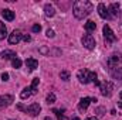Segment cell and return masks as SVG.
Returning a JSON list of instances; mask_svg holds the SVG:
<instances>
[{
  "label": "cell",
  "instance_id": "1",
  "mask_svg": "<svg viewBox=\"0 0 122 120\" xmlns=\"http://www.w3.org/2000/svg\"><path fill=\"white\" fill-rule=\"evenodd\" d=\"M108 71H109V75L117 79V81H122V54H112L109 58H108Z\"/></svg>",
  "mask_w": 122,
  "mask_h": 120
},
{
  "label": "cell",
  "instance_id": "2",
  "mask_svg": "<svg viewBox=\"0 0 122 120\" xmlns=\"http://www.w3.org/2000/svg\"><path fill=\"white\" fill-rule=\"evenodd\" d=\"M92 11V3L88 0H77L72 4V13L75 16V18L82 20L85 17H88Z\"/></svg>",
  "mask_w": 122,
  "mask_h": 120
},
{
  "label": "cell",
  "instance_id": "3",
  "mask_svg": "<svg viewBox=\"0 0 122 120\" xmlns=\"http://www.w3.org/2000/svg\"><path fill=\"white\" fill-rule=\"evenodd\" d=\"M77 76H78L81 83H90V82H95L97 81V74L90 71V69H80Z\"/></svg>",
  "mask_w": 122,
  "mask_h": 120
},
{
  "label": "cell",
  "instance_id": "4",
  "mask_svg": "<svg viewBox=\"0 0 122 120\" xmlns=\"http://www.w3.org/2000/svg\"><path fill=\"white\" fill-rule=\"evenodd\" d=\"M38 83H40V79H38V78H34L30 86H27V88H24V89L21 90V93H20V97H21V99L24 100V99H29L31 95L37 93V88H38Z\"/></svg>",
  "mask_w": 122,
  "mask_h": 120
},
{
  "label": "cell",
  "instance_id": "5",
  "mask_svg": "<svg viewBox=\"0 0 122 120\" xmlns=\"http://www.w3.org/2000/svg\"><path fill=\"white\" fill-rule=\"evenodd\" d=\"M102 31H104V42H105V45H111L112 42L117 41V35L114 34V31L111 30V27L108 24L104 26Z\"/></svg>",
  "mask_w": 122,
  "mask_h": 120
},
{
  "label": "cell",
  "instance_id": "6",
  "mask_svg": "<svg viewBox=\"0 0 122 120\" xmlns=\"http://www.w3.org/2000/svg\"><path fill=\"white\" fill-rule=\"evenodd\" d=\"M17 109H19V110H23V112H26V113H29L30 116H37V115H40V112H41V106H40L38 103H33L30 106H27V107H24L23 105H17Z\"/></svg>",
  "mask_w": 122,
  "mask_h": 120
},
{
  "label": "cell",
  "instance_id": "7",
  "mask_svg": "<svg viewBox=\"0 0 122 120\" xmlns=\"http://www.w3.org/2000/svg\"><path fill=\"white\" fill-rule=\"evenodd\" d=\"M81 42L87 50H94L95 48V38L91 34H84V37L81 38Z\"/></svg>",
  "mask_w": 122,
  "mask_h": 120
},
{
  "label": "cell",
  "instance_id": "8",
  "mask_svg": "<svg viewBox=\"0 0 122 120\" xmlns=\"http://www.w3.org/2000/svg\"><path fill=\"white\" fill-rule=\"evenodd\" d=\"M112 89H114V86H112L111 82H104V83L99 85V90H101V95L102 96H108L109 97L112 95Z\"/></svg>",
  "mask_w": 122,
  "mask_h": 120
},
{
  "label": "cell",
  "instance_id": "9",
  "mask_svg": "<svg viewBox=\"0 0 122 120\" xmlns=\"http://www.w3.org/2000/svg\"><path fill=\"white\" fill-rule=\"evenodd\" d=\"M98 14H99L102 18H105V20H112V18H114V17L109 14L107 6H105L104 3H99V4H98Z\"/></svg>",
  "mask_w": 122,
  "mask_h": 120
},
{
  "label": "cell",
  "instance_id": "10",
  "mask_svg": "<svg viewBox=\"0 0 122 120\" xmlns=\"http://www.w3.org/2000/svg\"><path fill=\"white\" fill-rule=\"evenodd\" d=\"M20 40H23V34H21V31L20 30H14L10 35H9V42H10L11 45L20 42Z\"/></svg>",
  "mask_w": 122,
  "mask_h": 120
},
{
  "label": "cell",
  "instance_id": "11",
  "mask_svg": "<svg viewBox=\"0 0 122 120\" xmlns=\"http://www.w3.org/2000/svg\"><path fill=\"white\" fill-rule=\"evenodd\" d=\"M13 100H14V97H13L11 95H1V96H0V109L10 106V105L13 103Z\"/></svg>",
  "mask_w": 122,
  "mask_h": 120
},
{
  "label": "cell",
  "instance_id": "12",
  "mask_svg": "<svg viewBox=\"0 0 122 120\" xmlns=\"http://www.w3.org/2000/svg\"><path fill=\"white\" fill-rule=\"evenodd\" d=\"M91 102H92V97H82L80 100V103H78V110L80 112H85L88 109V106H90Z\"/></svg>",
  "mask_w": 122,
  "mask_h": 120
},
{
  "label": "cell",
  "instance_id": "13",
  "mask_svg": "<svg viewBox=\"0 0 122 120\" xmlns=\"http://www.w3.org/2000/svg\"><path fill=\"white\" fill-rule=\"evenodd\" d=\"M1 16H3V18L7 20V21H13V20H14V11H13V10L4 9V10H1Z\"/></svg>",
  "mask_w": 122,
  "mask_h": 120
},
{
  "label": "cell",
  "instance_id": "14",
  "mask_svg": "<svg viewBox=\"0 0 122 120\" xmlns=\"http://www.w3.org/2000/svg\"><path fill=\"white\" fill-rule=\"evenodd\" d=\"M26 65H27L29 71H36L38 68V61L34 60V58H27L26 60Z\"/></svg>",
  "mask_w": 122,
  "mask_h": 120
},
{
  "label": "cell",
  "instance_id": "15",
  "mask_svg": "<svg viewBox=\"0 0 122 120\" xmlns=\"http://www.w3.org/2000/svg\"><path fill=\"white\" fill-rule=\"evenodd\" d=\"M119 3H111L109 4V9H108V11H109V14L112 16V17H115V16H118V13H119Z\"/></svg>",
  "mask_w": 122,
  "mask_h": 120
},
{
  "label": "cell",
  "instance_id": "16",
  "mask_svg": "<svg viewBox=\"0 0 122 120\" xmlns=\"http://www.w3.org/2000/svg\"><path fill=\"white\" fill-rule=\"evenodd\" d=\"M1 58L3 60H14V58H17V55H16V52L14 51H10V50H4L3 52H1Z\"/></svg>",
  "mask_w": 122,
  "mask_h": 120
},
{
  "label": "cell",
  "instance_id": "17",
  "mask_svg": "<svg viewBox=\"0 0 122 120\" xmlns=\"http://www.w3.org/2000/svg\"><path fill=\"white\" fill-rule=\"evenodd\" d=\"M44 11H46V16L47 17H53L56 14V10H54V7L51 4H46L44 6Z\"/></svg>",
  "mask_w": 122,
  "mask_h": 120
},
{
  "label": "cell",
  "instance_id": "18",
  "mask_svg": "<svg viewBox=\"0 0 122 120\" xmlns=\"http://www.w3.org/2000/svg\"><path fill=\"white\" fill-rule=\"evenodd\" d=\"M7 37V28L4 26V23L0 21V40H4Z\"/></svg>",
  "mask_w": 122,
  "mask_h": 120
},
{
  "label": "cell",
  "instance_id": "19",
  "mask_svg": "<svg viewBox=\"0 0 122 120\" xmlns=\"http://www.w3.org/2000/svg\"><path fill=\"white\" fill-rule=\"evenodd\" d=\"M95 28H97V24H95L94 21H87V23H85V30L88 31V32L94 31Z\"/></svg>",
  "mask_w": 122,
  "mask_h": 120
},
{
  "label": "cell",
  "instance_id": "20",
  "mask_svg": "<svg viewBox=\"0 0 122 120\" xmlns=\"http://www.w3.org/2000/svg\"><path fill=\"white\" fill-rule=\"evenodd\" d=\"M60 78L62 79V81H70V72H68V71H61Z\"/></svg>",
  "mask_w": 122,
  "mask_h": 120
},
{
  "label": "cell",
  "instance_id": "21",
  "mask_svg": "<svg viewBox=\"0 0 122 120\" xmlns=\"http://www.w3.org/2000/svg\"><path fill=\"white\" fill-rule=\"evenodd\" d=\"M54 102H56V95H54V93H48V95H47V103L51 105V103H54Z\"/></svg>",
  "mask_w": 122,
  "mask_h": 120
},
{
  "label": "cell",
  "instance_id": "22",
  "mask_svg": "<svg viewBox=\"0 0 122 120\" xmlns=\"http://www.w3.org/2000/svg\"><path fill=\"white\" fill-rule=\"evenodd\" d=\"M53 112L56 113V116H57V119H58V120H68L67 117H65V116H64V115H62V113H61L60 110H57V109H54Z\"/></svg>",
  "mask_w": 122,
  "mask_h": 120
},
{
  "label": "cell",
  "instance_id": "23",
  "mask_svg": "<svg viewBox=\"0 0 122 120\" xmlns=\"http://www.w3.org/2000/svg\"><path fill=\"white\" fill-rule=\"evenodd\" d=\"M11 64H13V68H16V69L21 66V61L19 60V58H14V60L11 61Z\"/></svg>",
  "mask_w": 122,
  "mask_h": 120
},
{
  "label": "cell",
  "instance_id": "24",
  "mask_svg": "<svg viewBox=\"0 0 122 120\" xmlns=\"http://www.w3.org/2000/svg\"><path fill=\"white\" fill-rule=\"evenodd\" d=\"M104 112H105V109H104V107H97V109H95V113H97V116H98V117L104 116Z\"/></svg>",
  "mask_w": 122,
  "mask_h": 120
},
{
  "label": "cell",
  "instance_id": "25",
  "mask_svg": "<svg viewBox=\"0 0 122 120\" xmlns=\"http://www.w3.org/2000/svg\"><path fill=\"white\" fill-rule=\"evenodd\" d=\"M31 30H33V32H40V31H41V26H40V24H34V26L31 27Z\"/></svg>",
  "mask_w": 122,
  "mask_h": 120
},
{
  "label": "cell",
  "instance_id": "26",
  "mask_svg": "<svg viewBox=\"0 0 122 120\" xmlns=\"http://www.w3.org/2000/svg\"><path fill=\"white\" fill-rule=\"evenodd\" d=\"M47 37H48V38H53V37H54V31L53 30H47Z\"/></svg>",
  "mask_w": 122,
  "mask_h": 120
},
{
  "label": "cell",
  "instance_id": "27",
  "mask_svg": "<svg viewBox=\"0 0 122 120\" xmlns=\"http://www.w3.org/2000/svg\"><path fill=\"white\" fill-rule=\"evenodd\" d=\"M1 79H3L4 82H6V81H9V74H7V72H4V74L1 75Z\"/></svg>",
  "mask_w": 122,
  "mask_h": 120
},
{
  "label": "cell",
  "instance_id": "28",
  "mask_svg": "<svg viewBox=\"0 0 122 120\" xmlns=\"http://www.w3.org/2000/svg\"><path fill=\"white\" fill-rule=\"evenodd\" d=\"M23 40H24L26 42H29V41H31V37L30 35H23Z\"/></svg>",
  "mask_w": 122,
  "mask_h": 120
},
{
  "label": "cell",
  "instance_id": "29",
  "mask_svg": "<svg viewBox=\"0 0 122 120\" xmlns=\"http://www.w3.org/2000/svg\"><path fill=\"white\" fill-rule=\"evenodd\" d=\"M94 83H95V86H99V85H101V83H99V81H98V79H97V81H95V82H94Z\"/></svg>",
  "mask_w": 122,
  "mask_h": 120
},
{
  "label": "cell",
  "instance_id": "30",
  "mask_svg": "<svg viewBox=\"0 0 122 120\" xmlns=\"http://www.w3.org/2000/svg\"><path fill=\"white\" fill-rule=\"evenodd\" d=\"M87 120H98V119H97V117H88Z\"/></svg>",
  "mask_w": 122,
  "mask_h": 120
},
{
  "label": "cell",
  "instance_id": "31",
  "mask_svg": "<svg viewBox=\"0 0 122 120\" xmlns=\"http://www.w3.org/2000/svg\"><path fill=\"white\" fill-rule=\"evenodd\" d=\"M119 107L122 109V102H119Z\"/></svg>",
  "mask_w": 122,
  "mask_h": 120
},
{
  "label": "cell",
  "instance_id": "32",
  "mask_svg": "<svg viewBox=\"0 0 122 120\" xmlns=\"http://www.w3.org/2000/svg\"><path fill=\"white\" fill-rule=\"evenodd\" d=\"M44 120H51V119H50V117H46V119H44Z\"/></svg>",
  "mask_w": 122,
  "mask_h": 120
},
{
  "label": "cell",
  "instance_id": "33",
  "mask_svg": "<svg viewBox=\"0 0 122 120\" xmlns=\"http://www.w3.org/2000/svg\"><path fill=\"white\" fill-rule=\"evenodd\" d=\"M72 120H80V119H78V117H74V119H72Z\"/></svg>",
  "mask_w": 122,
  "mask_h": 120
},
{
  "label": "cell",
  "instance_id": "34",
  "mask_svg": "<svg viewBox=\"0 0 122 120\" xmlns=\"http://www.w3.org/2000/svg\"><path fill=\"white\" fill-rule=\"evenodd\" d=\"M119 96H121V99H122V92H121V93H119Z\"/></svg>",
  "mask_w": 122,
  "mask_h": 120
}]
</instances>
